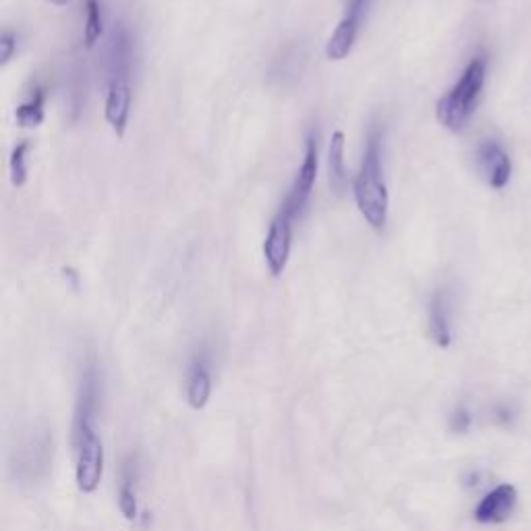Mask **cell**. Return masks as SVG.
Returning <instances> with one entry per match:
<instances>
[{
    "instance_id": "cell-18",
    "label": "cell",
    "mask_w": 531,
    "mask_h": 531,
    "mask_svg": "<svg viewBox=\"0 0 531 531\" xmlns=\"http://www.w3.org/2000/svg\"><path fill=\"white\" fill-rule=\"evenodd\" d=\"M471 424H473V415H471V411H469L465 405L457 407L455 413L451 415V428H453V432H457V434H465V432H469Z\"/></svg>"
},
{
    "instance_id": "cell-6",
    "label": "cell",
    "mask_w": 531,
    "mask_h": 531,
    "mask_svg": "<svg viewBox=\"0 0 531 531\" xmlns=\"http://www.w3.org/2000/svg\"><path fill=\"white\" fill-rule=\"evenodd\" d=\"M293 220L295 216L281 206L270 222V229L264 241V258L272 276H281L287 268L291 256V239H293Z\"/></svg>"
},
{
    "instance_id": "cell-9",
    "label": "cell",
    "mask_w": 531,
    "mask_h": 531,
    "mask_svg": "<svg viewBox=\"0 0 531 531\" xmlns=\"http://www.w3.org/2000/svg\"><path fill=\"white\" fill-rule=\"evenodd\" d=\"M212 386V359L206 351H202L191 359L187 370V401L195 411H200L208 405Z\"/></svg>"
},
{
    "instance_id": "cell-7",
    "label": "cell",
    "mask_w": 531,
    "mask_h": 531,
    "mask_svg": "<svg viewBox=\"0 0 531 531\" xmlns=\"http://www.w3.org/2000/svg\"><path fill=\"white\" fill-rule=\"evenodd\" d=\"M318 177V135H310L305 142V154L303 162L299 166V171L295 175V181L291 185V191L287 195V200L283 206L297 218L303 214L307 202H310V195L314 191Z\"/></svg>"
},
{
    "instance_id": "cell-10",
    "label": "cell",
    "mask_w": 531,
    "mask_h": 531,
    "mask_svg": "<svg viewBox=\"0 0 531 531\" xmlns=\"http://www.w3.org/2000/svg\"><path fill=\"white\" fill-rule=\"evenodd\" d=\"M478 162L492 189H505L509 185L513 171L511 158L498 142H494V139H488V142L480 144Z\"/></svg>"
},
{
    "instance_id": "cell-13",
    "label": "cell",
    "mask_w": 531,
    "mask_h": 531,
    "mask_svg": "<svg viewBox=\"0 0 531 531\" xmlns=\"http://www.w3.org/2000/svg\"><path fill=\"white\" fill-rule=\"evenodd\" d=\"M328 181L330 189L343 195L347 187V169H345V133L334 131L328 146Z\"/></svg>"
},
{
    "instance_id": "cell-17",
    "label": "cell",
    "mask_w": 531,
    "mask_h": 531,
    "mask_svg": "<svg viewBox=\"0 0 531 531\" xmlns=\"http://www.w3.org/2000/svg\"><path fill=\"white\" fill-rule=\"evenodd\" d=\"M27 152H30V142H21L13 148L9 169H11V183L15 187H23L27 181Z\"/></svg>"
},
{
    "instance_id": "cell-8",
    "label": "cell",
    "mask_w": 531,
    "mask_h": 531,
    "mask_svg": "<svg viewBox=\"0 0 531 531\" xmlns=\"http://www.w3.org/2000/svg\"><path fill=\"white\" fill-rule=\"evenodd\" d=\"M517 498V488L513 484H500L478 502L473 519L482 525L505 523L517 507Z\"/></svg>"
},
{
    "instance_id": "cell-21",
    "label": "cell",
    "mask_w": 531,
    "mask_h": 531,
    "mask_svg": "<svg viewBox=\"0 0 531 531\" xmlns=\"http://www.w3.org/2000/svg\"><path fill=\"white\" fill-rule=\"evenodd\" d=\"M494 413H496V419H498V422H500V424H505V426H509V424L513 422V417H515V415H513V409L507 407V405H498Z\"/></svg>"
},
{
    "instance_id": "cell-4",
    "label": "cell",
    "mask_w": 531,
    "mask_h": 531,
    "mask_svg": "<svg viewBox=\"0 0 531 531\" xmlns=\"http://www.w3.org/2000/svg\"><path fill=\"white\" fill-rule=\"evenodd\" d=\"M488 63L484 57H475L451 92H446L436 104V117L442 127L451 131H463L475 113L486 83Z\"/></svg>"
},
{
    "instance_id": "cell-3",
    "label": "cell",
    "mask_w": 531,
    "mask_h": 531,
    "mask_svg": "<svg viewBox=\"0 0 531 531\" xmlns=\"http://www.w3.org/2000/svg\"><path fill=\"white\" fill-rule=\"evenodd\" d=\"M353 193L357 208L368 220V225L374 231H384L388 220V189L382 173V133L378 127H374L368 135Z\"/></svg>"
},
{
    "instance_id": "cell-15",
    "label": "cell",
    "mask_w": 531,
    "mask_h": 531,
    "mask_svg": "<svg viewBox=\"0 0 531 531\" xmlns=\"http://www.w3.org/2000/svg\"><path fill=\"white\" fill-rule=\"evenodd\" d=\"M44 100L46 92L42 88H36L30 100H25L23 104L17 106L15 110V119L23 129H34L40 127L44 121Z\"/></svg>"
},
{
    "instance_id": "cell-12",
    "label": "cell",
    "mask_w": 531,
    "mask_h": 531,
    "mask_svg": "<svg viewBox=\"0 0 531 531\" xmlns=\"http://www.w3.org/2000/svg\"><path fill=\"white\" fill-rule=\"evenodd\" d=\"M359 19L355 17H349L345 15L341 19V23L337 25V30L332 32V36L328 38L326 42V57L330 61H343L349 57V52L353 50V44H355V38H357V32H359Z\"/></svg>"
},
{
    "instance_id": "cell-1",
    "label": "cell",
    "mask_w": 531,
    "mask_h": 531,
    "mask_svg": "<svg viewBox=\"0 0 531 531\" xmlns=\"http://www.w3.org/2000/svg\"><path fill=\"white\" fill-rule=\"evenodd\" d=\"M102 380L96 361L83 368L79 395L73 417V446H75V480L83 494H92L102 482L104 446L96 432V415L100 407Z\"/></svg>"
},
{
    "instance_id": "cell-14",
    "label": "cell",
    "mask_w": 531,
    "mask_h": 531,
    "mask_svg": "<svg viewBox=\"0 0 531 531\" xmlns=\"http://www.w3.org/2000/svg\"><path fill=\"white\" fill-rule=\"evenodd\" d=\"M119 507L125 519L133 521L137 517V459L135 457H129L121 469Z\"/></svg>"
},
{
    "instance_id": "cell-5",
    "label": "cell",
    "mask_w": 531,
    "mask_h": 531,
    "mask_svg": "<svg viewBox=\"0 0 531 531\" xmlns=\"http://www.w3.org/2000/svg\"><path fill=\"white\" fill-rule=\"evenodd\" d=\"M52 463V434L48 428L34 426L15 446L13 473L23 484H36L48 473Z\"/></svg>"
},
{
    "instance_id": "cell-2",
    "label": "cell",
    "mask_w": 531,
    "mask_h": 531,
    "mask_svg": "<svg viewBox=\"0 0 531 531\" xmlns=\"http://www.w3.org/2000/svg\"><path fill=\"white\" fill-rule=\"evenodd\" d=\"M108 88L104 117L113 131L123 137L131 113V40L123 23H117L110 34L108 52Z\"/></svg>"
},
{
    "instance_id": "cell-16",
    "label": "cell",
    "mask_w": 531,
    "mask_h": 531,
    "mask_svg": "<svg viewBox=\"0 0 531 531\" xmlns=\"http://www.w3.org/2000/svg\"><path fill=\"white\" fill-rule=\"evenodd\" d=\"M104 34V21L100 0H86V25H83V40L88 48H94Z\"/></svg>"
},
{
    "instance_id": "cell-11",
    "label": "cell",
    "mask_w": 531,
    "mask_h": 531,
    "mask_svg": "<svg viewBox=\"0 0 531 531\" xmlns=\"http://www.w3.org/2000/svg\"><path fill=\"white\" fill-rule=\"evenodd\" d=\"M428 330L432 341L446 349L453 343L451 332V312H449V297L444 291H436L428 305Z\"/></svg>"
},
{
    "instance_id": "cell-20",
    "label": "cell",
    "mask_w": 531,
    "mask_h": 531,
    "mask_svg": "<svg viewBox=\"0 0 531 531\" xmlns=\"http://www.w3.org/2000/svg\"><path fill=\"white\" fill-rule=\"evenodd\" d=\"M366 7H368V0H345V15L355 17V19L361 21Z\"/></svg>"
},
{
    "instance_id": "cell-22",
    "label": "cell",
    "mask_w": 531,
    "mask_h": 531,
    "mask_svg": "<svg viewBox=\"0 0 531 531\" xmlns=\"http://www.w3.org/2000/svg\"><path fill=\"white\" fill-rule=\"evenodd\" d=\"M50 3L57 5V7H65L69 3V0H50Z\"/></svg>"
},
{
    "instance_id": "cell-19",
    "label": "cell",
    "mask_w": 531,
    "mask_h": 531,
    "mask_svg": "<svg viewBox=\"0 0 531 531\" xmlns=\"http://www.w3.org/2000/svg\"><path fill=\"white\" fill-rule=\"evenodd\" d=\"M17 50V40L13 34H5L0 40V57H3V65H7Z\"/></svg>"
}]
</instances>
